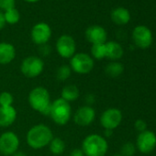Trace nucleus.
I'll use <instances>...</instances> for the list:
<instances>
[{"mask_svg": "<svg viewBox=\"0 0 156 156\" xmlns=\"http://www.w3.org/2000/svg\"><path fill=\"white\" fill-rule=\"evenodd\" d=\"M122 121V113L119 108H110L106 109L100 117V124L105 129H115Z\"/></svg>", "mask_w": 156, "mask_h": 156, "instance_id": "8", "label": "nucleus"}, {"mask_svg": "<svg viewBox=\"0 0 156 156\" xmlns=\"http://www.w3.org/2000/svg\"><path fill=\"white\" fill-rule=\"evenodd\" d=\"M17 119V110L13 106L0 107V127L9 128Z\"/></svg>", "mask_w": 156, "mask_h": 156, "instance_id": "15", "label": "nucleus"}, {"mask_svg": "<svg viewBox=\"0 0 156 156\" xmlns=\"http://www.w3.org/2000/svg\"><path fill=\"white\" fill-rule=\"evenodd\" d=\"M20 147V138L13 131H6L0 135V154L12 156L18 151Z\"/></svg>", "mask_w": 156, "mask_h": 156, "instance_id": "7", "label": "nucleus"}, {"mask_svg": "<svg viewBox=\"0 0 156 156\" xmlns=\"http://www.w3.org/2000/svg\"><path fill=\"white\" fill-rule=\"evenodd\" d=\"M111 20L117 25H125L130 20V13L125 8H117L111 11Z\"/></svg>", "mask_w": 156, "mask_h": 156, "instance_id": "18", "label": "nucleus"}, {"mask_svg": "<svg viewBox=\"0 0 156 156\" xmlns=\"http://www.w3.org/2000/svg\"><path fill=\"white\" fill-rule=\"evenodd\" d=\"M96 119V111L91 106H82L73 115V121L80 127H87L94 122Z\"/></svg>", "mask_w": 156, "mask_h": 156, "instance_id": "13", "label": "nucleus"}, {"mask_svg": "<svg viewBox=\"0 0 156 156\" xmlns=\"http://www.w3.org/2000/svg\"><path fill=\"white\" fill-rule=\"evenodd\" d=\"M52 130L45 124H38L30 128L27 133L26 140L33 150H41L48 146L53 139Z\"/></svg>", "mask_w": 156, "mask_h": 156, "instance_id": "1", "label": "nucleus"}, {"mask_svg": "<svg viewBox=\"0 0 156 156\" xmlns=\"http://www.w3.org/2000/svg\"><path fill=\"white\" fill-rule=\"evenodd\" d=\"M4 16H5L6 23H9L10 25L17 24L20 20V14L19 10L15 8L5 11Z\"/></svg>", "mask_w": 156, "mask_h": 156, "instance_id": "23", "label": "nucleus"}, {"mask_svg": "<svg viewBox=\"0 0 156 156\" xmlns=\"http://www.w3.org/2000/svg\"><path fill=\"white\" fill-rule=\"evenodd\" d=\"M95 65L94 59L86 52L75 53L70 60V67L73 72L78 74L89 73Z\"/></svg>", "mask_w": 156, "mask_h": 156, "instance_id": "5", "label": "nucleus"}, {"mask_svg": "<svg viewBox=\"0 0 156 156\" xmlns=\"http://www.w3.org/2000/svg\"><path fill=\"white\" fill-rule=\"evenodd\" d=\"M96 98H95V96L92 95V94H88L86 96V103L87 106H91L94 102H95Z\"/></svg>", "mask_w": 156, "mask_h": 156, "instance_id": "30", "label": "nucleus"}, {"mask_svg": "<svg viewBox=\"0 0 156 156\" xmlns=\"http://www.w3.org/2000/svg\"><path fill=\"white\" fill-rule=\"evenodd\" d=\"M72 69L69 65L67 64H63L62 66H60L57 69L56 72V77L57 79L60 81H66L67 79H69V77L72 74Z\"/></svg>", "mask_w": 156, "mask_h": 156, "instance_id": "24", "label": "nucleus"}, {"mask_svg": "<svg viewBox=\"0 0 156 156\" xmlns=\"http://www.w3.org/2000/svg\"><path fill=\"white\" fill-rule=\"evenodd\" d=\"M120 151L122 156H133L136 152V146L132 142H126L121 146Z\"/></svg>", "mask_w": 156, "mask_h": 156, "instance_id": "26", "label": "nucleus"}, {"mask_svg": "<svg viewBox=\"0 0 156 156\" xmlns=\"http://www.w3.org/2000/svg\"><path fill=\"white\" fill-rule=\"evenodd\" d=\"M80 92L78 87L74 85H67L65 86L61 93V98L64 99L67 102H72L76 100L78 98H79Z\"/></svg>", "mask_w": 156, "mask_h": 156, "instance_id": "19", "label": "nucleus"}, {"mask_svg": "<svg viewBox=\"0 0 156 156\" xmlns=\"http://www.w3.org/2000/svg\"><path fill=\"white\" fill-rule=\"evenodd\" d=\"M106 45V58L111 61L119 60L124 53L122 46L117 41H108L105 43Z\"/></svg>", "mask_w": 156, "mask_h": 156, "instance_id": "17", "label": "nucleus"}, {"mask_svg": "<svg viewBox=\"0 0 156 156\" xmlns=\"http://www.w3.org/2000/svg\"><path fill=\"white\" fill-rule=\"evenodd\" d=\"M16 57L15 47L9 42L0 43V64H9Z\"/></svg>", "mask_w": 156, "mask_h": 156, "instance_id": "16", "label": "nucleus"}, {"mask_svg": "<svg viewBox=\"0 0 156 156\" xmlns=\"http://www.w3.org/2000/svg\"><path fill=\"white\" fill-rule=\"evenodd\" d=\"M134 127L136 129V130L140 131V132H142L144 130H146V128H147V124L144 120L142 119H138L135 121L134 123Z\"/></svg>", "mask_w": 156, "mask_h": 156, "instance_id": "28", "label": "nucleus"}, {"mask_svg": "<svg viewBox=\"0 0 156 156\" xmlns=\"http://www.w3.org/2000/svg\"><path fill=\"white\" fill-rule=\"evenodd\" d=\"M132 40L137 47L146 49L152 43L151 30L146 26L139 25L135 27L132 31Z\"/></svg>", "mask_w": 156, "mask_h": 156, "instance_id": "10", "label": "nucleus"}, {"mask_svg": "<svg viewBox=\"0 0 156 156\" xmlns=\"http://www.w3.org/2000/svg\"><path fill=\"white\" fill-rule=\"evenodd\" d=\"M16 0H0V10L7 11L10 9H14Z\"/></svg>", "mask_w": 156, "mask_h": 156, "instance_id": "27", "label": "nucleus"}, {"mask_svg": "<svg viewBox=\"0 0 156 156\" xmlns=\"http://www.w3.org/2000/svg\"><path fill=\"white\" fill-rule=\"evenodd\" d=\"M156 147V135L153 131L144 130L140 132L136 141V148L142 153H149Z\"/></svg>", "mask_w": 156, "mask_h": 156, "instance_id": "12", "label": "nucleus"}, {"mask_svg": "<svg viewBox=\"0 0 156 156\" xmlns=\"http://www.w3.org/2000/svg\"><path fill=\"white\" fill-rule=\"evenodd\" d=\"M92 58L96 60H102L106 58V45L105 43L101 44H93L91 47Z\"/></svg>", "mask_w": 156, "mask_h": 156, "instance_id": "22", "label": "nucleus"}, {"mask_svg": "<svg viewBox=\"0 0 156 156\" xmlns=\"http://www.w3.org/2000/svg\"><path fill=\"white\" fill-rule=\"evenodd\" d=\"M49 116L54 123L63 126L69 122L72 118V108L69 102L62 98H57L51 102Z\"/></svg>", "mask_w": 156, "mask_h": 156, "instance_id": "4", "label": "nucleus"}, {"mask_svg": "<svg viewBox=\"0 0 156 156\" xmlns=\"http://www.w3.org/2000/svg\"><path fill=\"white\" fill-rule=\"evenodd\" d=\"M69 156H85V154H84L82 149L76 148V149H73V150L70 152Z\"/></svg>", "mask_w": 156, "mask_h": 156, "instance_id": "29", "label": "nucleus"}, {"mask_svg": "<svg viewBox=\"0 0 156 156\" xmlns=\"http://www.w3.org/2000/svg\"><path fill=\"white\" fill-rule=\"evenodd\" d=\"M108 34L106 30L99 25H93L87 29L86 30V39L87 41L93 44H101L106 43Z\"/></svg>", "mask_w": 156, "mask_h": 156, "instance_id": "14", "label": "nucleus"}, {"mask_svg": "<svg viewBox=\"0 0 156 156\" xmlns=\"http://www.w3.org/2000/svg\"><path fill=\"white\" fill-rule=\"evenodd\" d=\"M48 146L50 151L54 155H61L65 150V143L61 138H53Z\"/></svg>", "mask_w": 156, "mask_h": 156, "instance_id": "21", "label": "nucleus"}, {"mask_svg": "<svg viewBox=\"0 0 156 156\" xmlns=\"http://www.w3.org/2000/svg\"><path fill=\"white\" fill-rule=\"evenodd\" d=\"M112 131L113 130H111V129H105V136L110 137L112 135Z\"/></svg>", "mask_w": 156, "mask_h": 156, "instance_id": "33", "label": "nucleus"}, {"mask_svg": "<svg viewBox=\"0 0 156 156\" xmlns=\"http://www.w3.org/2000/svg\"><path fill=\"white\" fill-rule=\"evenodd\" d=\"M81 149L85 156H105L108 150V144L103 136L90 134L84 139Z\"/></svg>", "mask_w": 156, "mask_h": 156, "instance_id": "3", "label": "nucleus"}, {"mask_svg": "<svg viewBox=\"0 0 156 156\" xmlns=\"http://www.w3.org/2000/svg\"><path fill=\"white\" fill-rule=\"evenodd\" d=\"M24 1H26L28 3H36V2L40 1V0H24Z\"/></svg>", "mask_w": 156, "mask_h": 156, "instance_id": "34", "label": "nucleus"}, {"mask_svg": "<svg viewBox=\"0 0 156 156\" xmlns=\"http://www.w3.org/2000/svg\"><path fill=\"white\" fill-rule=\"evenodd\" d=\"M43 70L44 62L38 56L26 57L20 64V71L22 74L28 78L38 77Z\"/></svg>", "mask_w": 156, "mask_h": 156, "instance_id": "6", "label": "nucleus"}, {"mask_svg": "<svg viewBox=\"0 0 156 156\" xmlns=\"http://www.w3.org/2000/svg\"><path fill=\"white\" fill-rule=\"evenodd\" d=\"M105 72L109 77H119L124 72V65L117 61H112L107 64L105 68Z\"/></svg>", "mask_w": 156, "mask_h": 156, "instance_id": "20", "label": "nucleus"}, {"mask_svg": "<svg viewBox=\"0 0 156 156\" xmlns=\"http://www.w3.org/2000/svg\"><path fill=\"white\" fill-rule=\"evenodd\" d=\"M32 41L37 45H44L50 41L51 37V29L45 22H39L35 24L30 32Z\"/></svg>", "mask_w": 156, "mask_h": 156, "instance_id": "11", "label": "nucleus"}, {"mask_svg": "<svg viewBox=\"0 0 156 156\" xmlns=\"http://www.w3.org/2000/svg\"><path fill=\"white\" fill-rule=\"evenodd\" d=\"M12 156H28V155L25 152H23V151H17Z\"/></svg>", "mask_w": 156, "mask_h": 156, "instance_id": "32", "label": "nucleus"}, {"mask_svg": "<svg viewBox=\"0 0 156 156\" xmlns=\"http://www.w3.org/2000/svg\"><path fill=\"white\" fill-rule=\"evenodd\" d=\"M56 51L58 54L65 59H71L76 51L74 39L70 35H62L56 41Z\"/></svg>", "mask_w": 156, "mask_h": 156, "instance_id": "9", "label": "nucleus"}, {"mask_svg": "<svg viewBox=\"0 0 156 156\" xmlns=\"http://www.w3.org/2000/svg\"><path fill=\"white\" fill-rule=\"evenodd\" d=\"M30 106L39 113L49 116L51 100L49 91L43 87H37L33 88L28 97Z\"/></svg>", "mask_w": 156, "mask_h": 156, "instance_id": "2", "label": "nucleus"}, {"mask_svg": "<svg viewBox=\"0 0 156 156\" xmlns=\"http://www.w3.org/2000/svg\"><path fill=\"white\" fill-rule=\"evenodd\" d=\"M6 20H5V16H4V13L0 10V30L2 29H4L5 25H6Z\"/></svg>", "mask_w": 156, "mask_h": 156, "instance_id": "31", "label": "nucleus"}, {"mask_svg": "<svg viewBox=\"0 0 156 156\" xmlns=\"http://www.w3.org/2000/svg\"><path fill=\"white\" fill-rule=\"evenodd\" d=\"M113 156H122L121 154H115V155H113Z\"/></svg>", "mask_w": 156, "mask_h": 156, "instance_id": "35", "label": "nucleus"}, {"mask_svg": "<svg viewBox=\"0 0 156 156\" xmlns=\"http://www.w3.org/2000/svg\"><path fill=\"white\" fill-rule=\"evenodd\" d=\"M14 98L9 92H2L0 93V107H10L13 106Z\"/></svg>", "mask_w": 156, "mask_h": 156, "instance_id": "25", "label": "nucleus"}]
</instances>
